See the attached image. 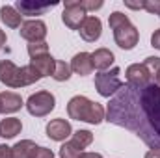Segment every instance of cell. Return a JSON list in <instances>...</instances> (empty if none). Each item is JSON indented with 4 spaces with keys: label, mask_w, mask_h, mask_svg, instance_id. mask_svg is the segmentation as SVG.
I'll return each instance as SVG.
<instances>
[{
    "label": "cell",
    "mask_w": 160,
    "mask_h": 158,
    "mask_svg": "<svg viewBox=\"0 0 160 158\" xmlns=\"http://www.w3.org/2000/svg\"><path fill=\"white\" fill-rule=\"evenodd\" d=\"M71 143L75 147H78L80 151H84L86 147H89L93 143V132H89V130H77V132H73Z\"/></svg>",
    "instance_id": "obj_21"
},
{
    "label": "cell",
    "mask_w": 160,
    "mask_h": 158,
    "mask_svg": "<svg viewBox=\"0 0 160 158\" xmlns=\"http://www.w3.org/2000/svg\"><path fill=\"white\" fill-rule=\"evenodd\" d=\"M0 158H13V149L6 143H0Z\"/></svg>",
    "instance_id": "obj_30"
},
{
    "label": "cell",
    "mask_w": 160,
    "mask_h": 158,
    "mask_svg": "<svg viewBox=\"0 0 160 158\" xmlns=\"http://www.w3.org/2000/svg\"><path fill=\"white\" fill-rule=\"evenodd\" d=\"M32 158H54V153L50 149H47V147H39L38 145V149H36V153H34Z\"/></svg>",
    "instance_id": "obj_29"
},
{
    "label": "cell",
    "mask_w": 160,
    "mask_h": 158,
    "mask_svg": "<svg viewBox=\"0 0 160 158\" xmlns=\"http://www.w3.org/2000/svg\"><path fill=\"white\" fill-rule=\"evenodd\" d=\"M114 41L123 50H132L140 41V32L134 24H127L119 30H114Z\"/></svg>",
    "instance_id": "obj_7"
},
{
    "label": "cell",
    "mask_w": 160,
    "mask_h": 158,
    "mask_svg": "<svg viewBox=\"0 0 160 158\" xmlns=\"http://www.w3.org/2000/svg\"><path fill=\"white\" fill-rule=\"evenodd\" d=\"M22 130V123L19 117H6L0 121V136L4 140H11L17 134H21Z\"/></svg>",
    "instance_id": "obj_18"
},
{
    "label": "cell",
    "mask_w": 160,
    "mask_h": 158,
    "mask_svg": "<svg viewBox=\"0 0 160 158\" xmlns=\"http://www.w3.org/2000/svg\"><path fill=\"white\" fill-rule=\"evenodd\" d=\"M71 65L69 63H65V62H60V60H56V69H54V75H52V78L56 80V82H65V80L71 78Z\"/></svg>",
    "instance_id": "obj_22"
},
{
    "label": "cell",
    "mask_w": 160,
    "mask_h": 158,
    "mask_svg": "<svg viewBox=\"0 0 160 158\" xmlns=\"http://www.w3.org/2000/svg\"><path fill=\"white\" fill-rule=\"evenodd\" d=\"M21 37L26 39L28 43H39V41H45L47 37V24L39 21V19H30V21H24L22 26H21Z\"/></svg>",
    "instance_id": "obj_6"
},
{
    "label": "cell",
    "mask_w": 160,
    "mask_h": 158,
    "mask_svg": "<svg viewBox=\"0 0 160 158\" xmlns=\"http://www.w3.org/2000/svg\"><path fill=\"white\" fill-rule=\"evenodd\" d=\"M0 106H2V114H15L24 106V102H22L21 95H17L13 91H2L0 93Z\"/></svg>",
    "instance_id": "obj_13"
},
{
    "label": "cell",
    "mask_w": 160,
    "mask_h": 158,
    "mask_svg": "<svg viewBox=\"0 0 160 158\" xmlns=\"http://www.w3.org/2000/svg\"><path fill=\"white\" fill-rule=\"evenodd\" d=\"M143 4H145V0H142V2H132V0H125V6H127L128 9H143Z\"/></svg>",
    "instance_id": "obj_32"
},
{
    "label": "cell",
    "mask_w": 160,
    "mask_h": 158,
    "mask_svg": "<svg viewBox=\"0 0 160 158\" xmlns=\"http://www.w3.org/2000/svg\"><path fill=\"white\" fill-rule=\"evenodd\" d=\"M0 114H2V106H0Z\"/></svg>",
    "instance_id": "obj_37"
},
{
    "label": "cell",
    "mask_w": 160,
    "mask_h": 158,
    "mask_svg": "<svg viewBox=\"0 0 160 158\" xmlns=\"http://www.w3.org/2000/svg\"><path fill=\"white\" fill-rule=\"evenodd\" d=\"M67 114L75 121H84L89 125H99L106 119V110L102 108V104L89 101L84 95H77L67 102Z\"/></svg>",
    "instance_id": "obj_2"
},
{
    "label": "cell",
    "mask_w": 160,
    "mask_h": 158,
    "mask_svg": "<svg viewBox=\"0 0 160 158\" xmlns=\"http://www.w3.org/2000/svg\"><path fill=\"white\" fill-rule=\"evenodd\" d=\"M108 24H110L112 30H119V28H123V26L130 24V21H128V17H127L125 13L114 11V13H110V17H108Z\"/></svg>",
    "instance_id": "obj_23"
},
{
    "label": "cell",
    "mask_w": 160,
    "mask_h": 158,
    "mask_svg": "<svg viewBox=\"0 0 160 158\" xmlns=\"http://www.w3.org/2000/svg\"><path fill=\"white\" fill-rule=\"evenodd\" d=\"M145 158H160V149H151L149 153H145Z\"/></svg>",
    "instance_id": "obj_33"
},
{
    "label": "cell",
    "mask_w": 160,
    "mask_h": 158,
    "mask_svg": "<svg viewBox=\"0 0 160 158\" xmlns=\"http://www.w3.org/2000/svg\"><path fill=\"white\" fill-rule=\"evenodd\" d=\"M91 62H93V69H99L102 73L116 62V56L110 48H97L95 52H91Z\"/></svg>",
    "instance_id": "obj_15"
},
{
    "label": "cell",
    "mask_w": 160,
    "mask_h": 158,
    "mask_svg": "<svg viewBox=\"0 0 160 158\" xmlns=\"http://www.w3.org/2000/svg\"><path fill=\"white\" fill-rule=\"evenodd\" d=\"M47 136L54 141H65L69 136H73V126L67 119H52L47 125Z\"/></svg>",
    "instance_id": "obj_8"
},
{
    "label": "cell",
    "mask_w": 160,
    "mask_h": 158,
    "mask_svg": "<svg viewBox=\"0 0 160 158\" xmlns=\"http://www.w3.org/2000/svg\"><path fill=\"white\" fill-rule=\"evenodd\" d=\"M4 45H6V32L0 28V50L4 48Z\"/></svg>",
    "instance_id": "obj_34"
},
{
    "label": "cell",
    "mask_w": 160,
    "mask_h": 158,
    "mask_svg": "<svg viewBox=\"0 0 160 158\" xmlns=\"http://www.w3.org/2000/svg\"><path fill=\"white\" fill-rule=\"evenodd\" d=\"M69 65H71V71H73L75 75H80V77L91 75V71H93L91 54H89V52H78V54H75Z\"/></svg>",
    "instance_id": "obj_12"
},
{
    "label": "cell",
    "mask_w": 160,
    "mask_h": 158,
    "mask_svg": "<svg viewBox=\"0 0 160 158\" xmlns=\"http://www.w3.org/2000/svg\"><path fill=\"white\" fill-rule=\"evenodd\" d=\"M143 9H145L147 13H157V15H158V11H160V0H145Z\"/></svg>",
    "instance_id": "obj_28"
},
{
    "label": "cell",
    "mask_w": 160,
    "mask_h": 158,
    "mask_svg": "<svg viewBox=\"0 0 160 158\" xmlns=\"http://www.w3.org/2000/svg\"><path fill=\"white\" fill-rule=\"evenodd\" d=\"M54 6H56V4H45V6H39V4L30 2V0H17L15 9H17L21 15H28V17H32V15H45V13L50 11Z\"/></svg>",
    "instance_id": "obj_14"
},
{
    "label": "cell",
    "mask_w": 160,
    "mask_h": 158,
    "mask_svg": "<svg viewBox=\"0 0 160 158\" xmlns=\"http://www.w3.org/2000/svg\"><path fill=\"white\" fill-rule=\"evenodd\" d=\"M82 158H102L99 153H82Z\"/></svg>",
    "instance_id": "obj_35"
},
{
    "label": "cell",
    "mask_w": 160,
    "mask_h": 158,
    "mask_svg": "<svg viewBox=\"0 0 160 158\" xmlns=\"http://www.w3.org/2000/svg\"><path fill=\"white\" fill-rule=\"evenodd\" d=\"M19 69L11 60H2L0 62V82L6 84L8 87H21L19 84Z\"/></svg>",
    "instance_id": "obj_11"
},
{
    "label": "cell",
    "mask_w": 160,
    "mask_h": 158,
    "mask_svg": "<svg viewBox=\"0 0 160 158\" xmlns=\"http://www.w3.org/2000/svg\"><path fill=\"white\" fill-rule=\"evenodd\" d=\"M88 13L82 9L80 0H65L63 2V13H62V21L67 28L71 30H80L82 22L86 21Z\"/></svg>",
    "instance_id": "obj_5"
},
{
    "label": "cell",
    "mask_w": 160,
    "mask_h": 158,
    "mask_svg": "<svg viewBox=\"0 0 160 158\" xmlns=\"http://www.w3.org/2000/svg\"><path fill=\"white\" fill-rule=\"evenodd\" d=\"M0 21L8 28H21L22 26V15L15 9V6H2L0 7Z\"/></svg>",
    "instance_id": "obj_17"
},
{
    "label": "cell",
    "mask_w": 160,
    "mask_h": 158,
    "mask_svg": "<svg viewBox=\"0 0 160 158\" xmlns=\"http://www.w3.org/2000/svg\"><path fill=\"white\" fill-rule=\"evenodd\" d=\"M48 54V43L39 41V43H28V56L34 60V58H39Z\"/></svg>",
    "instance_id": "obj_24"
},
{
    "label": "cell",
    "mask_w": 160,
    "mask_h": 158,
    "mask_svg": "<svg viewBox=\"0 0 160 158\" xmlns=\"http://www.w3.org/2000/svg\"><path fill=\"white\" fill-rule=\"evenodd\" d=\"M151 47H155L157 50H160V28L155 30L153 36H151Z\"/></svg>",
    "instance_id": "obj_31"
},
{
    "label": "cell",
    "mask_w": 160,
    "mask_h": 158,
    "mask_svg": "<svg viewBox=\"0 0 160 158\" xmlns=\"http://www.w3.org/2000/svg\"><path fill=\"white\" fill-rule=\"evenodd\" d=\"M143 65H145V67L149 69V73L155 77V73L160 69V58H157V56H149V58H145Z\"/></svg>",
    "instance_id": "obj_27"
},
{
    "label": "cell",
    "mask_w": 160,
    "mask_h": 158,
    "mask_svg": "<svg viewBox=\"0 0 160 158\" xmlns=\"http://www.w3.org/2000/svg\"><path fill=\"white\" fill-rule=\"evenodd\" d=\"M30 65L38 71L43 77H52L54 75V69H56V60L50 56V54H45V56H39V58H34L30 60Z\"/></svg>",
    "instance_id": "obj_16"
},
{
    "label": "cell",
    "mask_w": 160,
    "mask_h": 158,
    "mask_svg": "<svg viewBox=\"0 0 160 158\" xmlns=\"http://www.w3.org/2000/svg\"><path fill=\"white\" fill-rule=\"evenodd\" d=\"M39 80H41V75L32 67V65H24V67L19 69V84H21V87L32 86V84H36V82H39Z\"/></svg>",
    "instance_id": "obj_20"
},
{
    "label": "cell",
    "mask_w": 160,
    "mask_h": 158,
    "mask_svg": "<svg viewBox=\"0 0 160 158\" xmlns=\"http://www.w3.org/2000/svg\"><path fill=\"white\" fill-rule=\"evenodd\" d=\"M106 121L130 130L151 149H160V86L123 84L108 102Z\"/></svg>",
    "instance_id": "obj_1"
},
{
    "label": "cell",
    "mask_w": 160,
    "mask_h": 158,
    "mask_svg": "<svg viewBox=\"0 0 160 158\" xmlns=\"http://www.w3.org/2000/svg\"><path fill=\"white\" fill-rule=\"evenodd\" d=\"M119 73H121L119 67H114L112 71H102V73L95 75V89L99 91L101 97H108L110 99L123 87Z\"/></svg>",
    "instance_id": "obj_4"
},
{
    "label": "cell",
    "mask_w": 160,
    "mask_h": 158,
    "mask_svg": "<svg viewBox=\"0 0 160 158\" xmlns=\"http://www.w3.org/2000/svg\"><path fill=\"white\" fill-rule=\"evenodd\" d=\"M158 15H160V11H158Z\"/></svg>",
    "instance_id": "obj_38"
},
{
    "label": "cell",
    "mask_w": 160,
    "mask_h": 158,
    "mask_svg": "<svg viewBox=\"0 0 160 158\" xmlns=\"http://www.w3.org/2000/svg\"><path fill=\"white\" fill-rule=\"evenodd\" d=\"M80 37L84 41H88V43H95V41L101 37V34H102V22H101V19L99 17H95V15H88L86 17V21L82 22V26H80Z\"/></svg>",
    "instance_id": "obj_9"
},
{
    "label": "cell",
    "mask_w": 160,
    "mask_h": 158,
    "mask_svg": "<svg viewBox=\"0 0 160 158\" xmlns=\"http://www.w3.org/2000/svg\"><path fill=\"white\" fill-rule=\"evenodd\" d=\"M82 153L78 147H75L71 141H65L62 147H60V158H82Z\"/></svg>",
    "instance_id": "obj_25"
},
{
    "label": "cell",
    "mask_w": 160,
    "mask_h": 158,
    "mask_svg": "<svg viewBox=\"0 0 160 158\" xmlns=\"http://www.w3.org/2000/svg\"><path fill=\"white\" fill-rule=\"evenodd\" d=\"M153 78V75L149 73V69L143 63H132L127 67V84L132 86H145Z\"/></svg>",
    "instance_id": "obj_10"
},
{
    "label": "cell",
    "mask_w": 160,
    "mask_h": 158,
    "mask_svg": "<svg viewBox=\"0 0 160 158\" xmlns=\"http://www.w3.org/2000/svg\"><path fill=\"white\" fill-rule=\"evenodd\" d=\"M54 108H56V97L50 91H45V89L38 91V93H32L26 101V110L34 117H45Z\"/></svg>",
    "instance_id": "obj_3"
},
{
    "label": "cell",
    "mask_w": 160,
    "mask_h": 158,
    "mask_svg": "<svg viewBox=\"0 0 160 158\" xmlns=\"http://www.w3.org/2000/svg\"><path fill=\"white\" fill-rule=\"evenodd\" d=\"M11 149H13V158H32L36 149H38V145L32 140H21Z\"/></svg>",
    "instance_id": "obj_19"
},
{
    "label": "cell",
    "mask_w": 160,
    "mask_h": 158,
    "mask_svg": "<svg viewBox=\"0 0 160 158\" xmlns=\"http://www.w3.org/2000/svg\"><path fill=\"white\" fill-rule=\"evenodd\" d=\"M80 6H82V9L88 13V11H97V9H101V7L104 6V2H102V0H80Z\"/></svg>",
    "instance_id": "obj_26"
},
{
    "label": "cell",
    "mask_w": 160,
    "mask_h": 158,
    "mask_svg": "<svg viewBox=\"0 0 160 158\" xmlns=\"http://www.w3.org/2000/svg\"><path fill=\"white\" fill-rule=\"evenodd\" d=\"M155 80H157V84L160 86V69L157 71V73H155Z\"/></svg>",
    "instance_id": "obj_36"
}]
</instances>
